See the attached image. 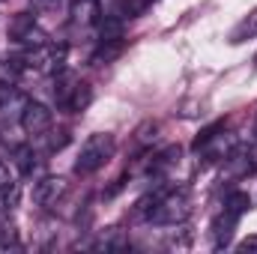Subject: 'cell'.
<instances>
[{
  "label": "cell",
  "instance_id": "obj_12",
  "mask_svg": "<svg viewBox=\"0 0 257 254\" xmlns=\"http://www.w3.org/2000/svg\"><path fill=\"white\" fill-rule=\"evenodd\" d=\"M15 200H18V186L9 177V168L0 162V212H6L9 206H15Z\"/></svg>",
  "mask_w": 257,
  "mask_h": 254
},
{
  "label": "cell",
  "instance_id": "obj_7",
  "mask_svg": "<svg viewBox=\"0 0 257 254\" xmlns=\"http://www.w3.org/2000/svg\"><path fill=\"white\" fill-rule=\"evenodd\" d=\"M254 171H257V165L248 153H227V156H224V174H227L230 180H245V177H251Z\"/></svg>",
  "mask_w": 257,
  "mask_h": 254
},
{
  "label": "cell",
  "instance_id": "obj_2",
  "mask_svg": "<svg viewBox=\"0 0 257 254\" xmlns=\"http://www.w3.org/2000/svg\"><path fill=\"white\" fill-rule=\"evenodd\" d=\"M117 153V141L114 135L108 132H99V135H90L84 144H81V153H78V162H75V174L81 177H90L96 171H102Z\"/></svg>",
  "mask_w": 257,
  "mask_h": 254
},
{
  "label": "cell",
  "instance_id": "obj_6",
  "mask_svg": "<svg viewBox=\"0 0 257 254\" xmlns=\"http://www.w3.org/2000/svg\"><path fill=\"white\" fill-rule=\"evenodd\" d=\"M66 189H69V186H66L63 177H42V180L33 186V203L51 209V206H57V203L63 200Z\"/></svg>",
  "mask_w": 257,
  "mask_h": 254
},
{
  "label": "cell",
  "instance_id": "obj_1",
  "mask_svg": "<svg viewBox=\"0 0 257 254\" xmlns=\"http://www.w3.org/2000/svg\"><path fill=\"white\" fill-rule=\"evenodd\" d=\"M189 215H192V197H189V191H183V189L159 191V194L153 197L150 212H147V218H150L153 224H165V227L183 224Z\"/></svg>",
  "mask_w": 257,
  "mask_h": 254
},
{
  "label": "cell",
  "instance_id": "obj_11",
  "mask_svg": "<svg viewBox=\"0 0 257 254\" xmlns=\"http://www.w3.org/2000/svg\"><path fill=\"white\" fill-rule=\"evenodd\" d=\"M90 102H93V90H90V84H84V81H75V87H72L69 99L63 102V111H84Z\"/></svg>",
  "mask_w": 257,
  "mask_h": 254
},
{
  "label": "cell",
  "instance_id": "obj_9",
  "mask_svg": "<svg viewBox=\"0 0 257 254\" xmlns=\"http://www.w3.org/2000/svg\"><path fill=\"white\" fill-rule=\"evenodd\" d=\"M24 57H12V54H0V84L15 87L24 75Z\"/></svg>",
  "mask_w": 257,
  "mask_h": 254
},
{
  "label": "cell",
  "instance_id": "obj_14",
  "mask_svg": "<svg viewBox=\"0 0 257 254\" xmlns=\"http://www.w3.org/2000/svg\"><path fill=\"white\" fill-rule=\"evenodd\" d=\"M248 206H251V197H248L245 191H230V194H227V200H224V209H227V212H233L236 218H239L242 212H248Z\"/></svg>",
  "mask_w": 257,
  "mask_h": 254
},
{
  "label": "cell",
  "instance_id": "obj_10",
  "mask_svg": "<svg viewBox=\"0 0 257 254\" xmlns=\"http://www.w3.org/2000/svg\"><path fill=\"white\" fill-rule=\"evenodd\" d=\"M254 36H257V9H251L248 15H242V18L236 21V27L230 30L227 42H230V45H242V42H248V39H254Z\"/></svg>",
  "mask_w": 257,
  "mask_h": 254
},
{
  "label": "cell",
  "instance_id": "obj_5",
  "mask_svg": "<svg viewBox=\"0 0 257 254\" xmlns=\"http://www.w3.org/2000/svg\"><path fill=\"white\" fill-rule=\"evenodd\" d=\"M18 123H21V129H24L27 135L42 138V135L51 132V111H48L42 102H24V108H21V114H18Z\"/></svg>",
  "mask_w": 257,
  "mask_h": 254
},
{
  "label": "cell",
  "instance_id": "obj_8",
  "mask_svg": "<svg viewBox=\"0 0 257 254\" xmlns=\"http://www.w3.org/2000/svg\"><path fill=\"white\" fill-rule=\"evenodd\" d=\"M233 227H236V215L224 209V212L212 221V245H215V248H224V245L230 242V236H233Z\"/></svg>",
  "mask_w": 257,
  "mask_h": 254
},
{
  "label": "cell",
  "instance_id": "obj_13",
  "mask_svg": "<svg viewBox=\"0 0 257 254\" xmlns=\"http://www.w3.org/2000/svg\"><path fill=\"white\" fill-rule=\"evenodd\" d=\"M12 162H15V168H18L21 174H33V171H36V165H39V159H36L33 147H27V144H21V147H15V150H12Z\"/></svg>",
  "mask_w": 257,
  "mask_h": 254
},
{
  "label": "cell",
  "instance_id": "obj_4",
  "mask_svg": "<svg viewBox=\"0 0 257 254\" xmlns=\"http://www.w3.org/2000/svg\"><path fill=\"white\" fill-rule=\"evenodd\" d=\"M9 39H15V42L24 45V48H33V45L48 42V33L36 24V18H33L30 12H18V15L9 21Z\"/></svg>",
  "mask_w": 257,
  "mask_h": 254
},
{
  "label": "cell",
  "instance_id": "obj_3",
  "mask_svg": "<svg viewBox=\"0 0 257 254\" xmlns=\"http://www.w3.org/2000/svg\"><path fill=\"white\" fill-rule=\"evenodd\" d=\"M21 57H24V66L27 69H36L42 75H57V72H63V63H66V45L48 39L42 45L27 48Z\"/></svg>",
  "mask_w": 257,
  "mask_h": 254
},
{
  "label": "cell",
  "instance_id": "obj_15",
  "mask_svg": "<svg viewBox=\"0 0 257 254\" xmlns=\"http://www.w3.org/2000/svg\"><path fill=\"white\" fill-rule=\"evenodd\" d=\"M18 245V230L12 221H3L0 224V248H15Z\"/></svg>",
  "mask_w": 257,
  "mask_h": 254
},
{
  "label": "cell",
  "instance_id": "obj_17",
  "mask_svg": "<svg viewBox=\"0 0 257 254\" xmlns=\"http://www.w3.org/2000/svg\"><path fill=\"white\" fill-rule=\"evenodd\" d=\"M33 3H36V9H45V12L60 6V0H33Z\"/></svg>",
  "mask_w": 257,
  "mask_h": 254
},
{
  "label": "cell",
  "instance_id": "obj_16",
  "mask_svg": "<svg viewBox=\"0 0 257 254\" xmlns=\"http://www.w3.org/2000/svg\"><path fill=\"white\" fill-rule=\"evenodd\" d=\"M239 251H257V236H248L239 242Z\"/></svg>",
  "mask_w": 257,
  "mask_h": 254
}]
</instances>
